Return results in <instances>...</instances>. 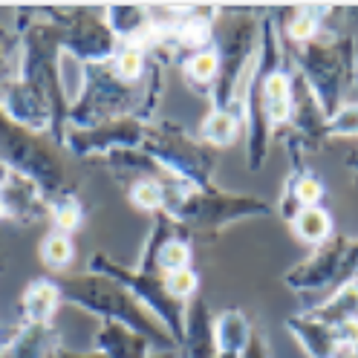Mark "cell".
<instances>
[{
	"label": "cell",
	"instance_id": "44dd1931",
	"mask_svg": "<svg viewBox=\"0 0 358 358\" xmlns=\"http://www.w3.org/2000/svg\"><path fill=\"white\" fill-rule=\"evenodd\" d=\"M145 70V52L142 47H136V43H130V47H124L119 55H116V76L130 84V81H136Z\"/></svg>",
	"mask_w": 358,
	"mask_h": 358
},
{
	"label": "cell",
	"instance_id": "d4e9b609",
	"mask_svg": "<svg viewBox=\"0 0 358 358\" xmlns=\"http://www.w3.org/2000/svg\"><path fill=\"white\" fill-rule=\"evenodd\" d=\"M295 196L301 199V203L312 206V203H315V199L321 196V188H318L315 179H301V182L295 185Z\"/></svg>",
	"mask_w": 358,
	"mask_h": 358
},
{
	"label": "cell",
	"instance_id": "277c9868",
	"mask_svg": "<svg viewBox=\"0 0 358 358\" xmlns=\"http://www.w3.org/2000/svg\"><path fill=\"white\" fill-rule=\"evenodd\" d=\"M127 96L130 87L116 76V70L110 73L104 64H87V90L73 107V119L78 124H99L110 113L122 110Z\"/></svg>",
	"mask_w": 358,
	"mask_h": 358
},
{
	"label": "cell",
	"instance_id": "7a4b0ae2",
	"mask_svg": "<svg viewBox=\"0 0 358 358\" xmlns=\"http://www.w3.org/2000/svg\"><path fill=\"white\" fill-rule=\"evenodd\" d=\"M55 283L61 289L64 301L78 303V306H84L90 312H99V315H107L110 321L127 324L130 329H136L139 335H145V338L168 344L159 335V329L153 327V321L139 309L136 298H133L130 292H124L116 280H110L104 275H87V278H61Z\"/></svg>",
	"mask_w": 358,
	"mask_h": 358
},
{
	"label": "cell",
	"instance_id": "4fadbf2b",
	"mask_svg": "<svg viewBox=\"0 0 358 358\" xmlns=\"http://www.w3.org/2000/svg\"><path fill=\"white\" fill-rule=\"evenodd\" d=\"M208 15L211 12H188V17L176 24V41L182 43V47H191L199 52V47L208 43V38H211Z\"/></svg>",
	"mask_w": 358,
	"mask_h": 358
},
{
	"label": "cell",
	"instance_id": "ba28073f",
	"mask_svg": "<svg viewBox=\"0 0 358 358\" xmlns=\"http://www.w3.org/2000/svg\"><path fill=\"white\" fill-rule=\"evenodd\" d=\"M0 191H3V199L9 206V217H15L17 222H35L43 211H47V199L41 196V191L29 182V179L17 176V173H6Z\"/></svg>",
	"mask_w": 358,
	"mask_h": 358
},
{
	"label": "cell",
	"instance_id": "3957f363",
	"mask_svg": "<svg viewBox=\"0 0 358 358\" xmlns=\"http://www.w3.org/2000/svg\"><path fill=\"white\" fill-rule=\"evenodd\" d=\"M148 150L150 156H156L165 168H171L173 173H179L182 179H188V182L194 185H208V173H211V156L188 142L182 133L173 130V127H159L150 133L148 139Z\"/></svg>",
	"mask_w": 358,
	"mask_h": 358
},
{
	"label": "cell",
	"instance_id": "603a6c76",
	"mask_svg": "<svg viewBox=\"0 0 358 358\" xmlns=\"http://www.w3.org/2000/svg\"><path fill=\"white\" fill-rule=\"evenodd\" d=\"M196 286H199V278H196V272H191V268H179V272L165 275V289L173 301L191 298L196 292Z\"/></svg>",
	"mask_w": 358,
	"mask_h": 358
},
{
	"label": "cell",
	"instance_id": "f1b7e54d",
	"mask_svg": "<svg viewBox=\"0 0 358 358\" xmlns=\"http://www.w3.org/2000/svg\"><path fill=\"white\" fill-rule=\"evenodd\" d=\"M6 173H9V171H6L3 165H0V185H3V179H6Z\"/></svg>",
	"mask_w": 358,
	"mask_h": 358
},
{
	"label": "cell",
	"instance_id": "7402d4cb",
	"mask_svg": "<svg viewBox=\"0 0 358 358\" xmlns=\"http://www.w3.org/2000/svg\"><path fill=\"white\" fill-rule=\"evenodd\" d=\"M298 234L303 237V240H321L327 231H329V220H327V214L324 211H318V208H306V211H301L298 214Z\"/></svg>",
	"mask_w": 358,
	"mask_h": 358
},
{
	"label": "cell",
	"instance_id": "9a60e30c",
	"mask_svg": "<svg viewBox=\"0 0 358 358\" xmlns=\"http://www.w3.org/2000/svg\"><path fill=\"white\" fill-rule=\"evenodd\" d=\"M237 130H240V124H237L234 113H229V110H214L203 124V136H206V142H214V145H231Z\"/></svg>",
	"mask_w": 358,
	"mask_h": 358
},
{
	"label": "cell",
	"instance_id": "2e32d148",
	"mask_svg": "<svg viewBox=\"0 0 358 358\" xmlns=\"http://www.w3.org/2000/svg\"><path fill=\"white\" fill-rule=\"evenodd\" d=\"M153 255H156V266H159L165 275L179 272V268H188V260H191L188 245L182 240H176V237H165L162 245Z\"/></svg>",
	"mask_w": 358,
	"mask_h": 358
},
{
	"label": "cell",
	"instance_id": "5b68a950",
	"mask_svg": "<svg viewBox=\"0 0 358 358\" xmlns=\"http://www.w3.org/2000/svg\"><path fill=\"white\" fill-rule=\"evenodd\" d=\"M58 17V38L61 47L73 50L87 64H101L104 58L113 55V32L101 20H93L84 12H52Z\"/></svg>",
	"mask_w": 358,
	"mask_h": 358
},
{
	"label": "cell",
	"instance_id": "52a82bcc",
	"mask_svg": "<svg viewBox=\"0 0 358 358\" xmlns=\"http://www.w3.org/2000/svg\"><path fill=\"white\" fill-rule=\"evenodd\" d=\"M142 142V124L136 119H122V122H110L90 127L84 133H73L70 148L76 153H96V150H110V148H133Z\"/></svg>",
	"mask_w": 358,
	"mask_h": 358
},
{
	"label": "cell",
	"instance_id": "7c38bea8",
	"mask_svg": "<svg viewBox=\"0 0 358 358\" xmlns=\"http://www.w3.org/2000/svg\"><path fill=\"white\" fill-rule=\"evenodd\" d=\"M292 87H289V78L283 73H268L260 84V99L266 107V116L272 122H286L289 119V110H292Z\"/></svg>",
	"mask_w": 358,
	"mask_h": 358
},
{
	"label": "cell",
	"instance_id": "4316f807",
	"mask_svg": "<svg viewBox=\"0 0 358 358\" xmlns=\"http://www.w3.org/2000/svg\"><path fill=\"white\" fill-rule=\"evenodd\" d=\"M55 358H107V355H73V352H55Z\"/></svg>",
	"mask_w": 358,
	"mask_h": 358
},
{
	"label": "cell",
	"instance_id": "5bb4252c",
	"mask_svg": "<svg viewBox=\"0 0 358 358\" xmlns=\"http://www.w3.org/2000/svg\"><path fill=\"white\" fill-rule=\"evenodd\" d=\"M41 260L47 268H52V272H64L66 266L73 263V240L70 234H50L47 240L41 243Z\"/></svg>",
	"mask_w": 358,
	"mask_h": 358
},
{
	"label": "cell",
	"instance_id": "83f0119b",
	"mask_svg": "<svg viewBox=\"0 0 358 358\" xmlns=\"http://www.w3.org/2000/svg\"><path fill=\"white\" fill-rule=\"evenodd\" d=\"M9 217V206H6V199H3V191H0V220H6Z\"/></svg>",
	"mask_w": 358,
	"mask_h": 358
},
{
	"label": "cell",
	"instance_id": "8fae6325",
	"mask_svg": "<svg viewBox=\"0 0 358 358\" xmlns=\"http://www.w3.org/2000/svg\"><path fill=\"white\" fill-rule=\"evenodd\" d=\"M99 344L107 358H145V338L127 332L122 324H107L99 332Z\"/></svg>",
	"mask_w": 358,
	"mask_h": 358
},
{
	"label": "cell",
	"instance_id": "484cf974",
	"mask_svg": "<svg viewBox=\"0 0 358 358\" xmlns=\"http://www.w3.org/2000/svg\"><path fill=\"white\" fill-rule=\"evenodd\" d=\"M312 32H315V20H312L309 15H301L295 24H292V38L295 41H306Z\"/></svg>",
	"mask_w": 358,
	"mask_h": 358
},
{
	"label": "cell",
	"instance_id": "6da1fadb",
	"mask_svg": "<svg viewBox=\"0 0 358 358\" xmlns=\"http://www.w3.org/2000/svg\"><path fill=\"white\" fill-rule=\"evenodd\" d=\"M0 165L9 173L29 179L43 199H55L64 182V168L55 150L41 139V133L12 122L0 107Z\"/></svg>",
	"mask_w": 358,
	"mask_h": 358
},
{
	"label": "cell",
	"instance_id": "d6986e66",
	"mask_svg": "<svg viewBox=\"0 0 358 358\" xmlns=\"http://www.w3.org/2000/svg\"><path fill=\"white\" fill-rule=\"evenodd\" d=\"M107 20H110V27H113L119 35H130V38H136L145 32V9H130V6H116V9H110L107 12Z\"/></svg>",
	"mask_w": 358,
	"mask_h": 358
},
{
	"label": "cell",
	"instance_id": "e0dca14e",
	"mask_svg": "<svg viewBox=\"0 0 358 358\" xmlns=\"http://www.w3.org/2000/svg\"><path fill=\"white\" fill-rule=\"evenodd\" d=\"M217 73H220V55L214 50H199L185 64V76L194 84H208L217 78Z\"/></svg>",
	"mask_w": 358,
	"mask_h": 358
},
{
	"label": "cell",
	"instance_id": "cb8c5ba5",
	"mask_svg": "<svg viewBox=\"0 0 358 358\" xmlns=\"http://www.w3.org/2000/svg\"><path fill=\"white\" fill-rule=\"evenodd\" d=\"M12 47H15V38L0 27V84L6 81V73H9V55H12Z\"/></svg>",
	"mask_w": 358,
	"mask_h": 358
},
{
	"label": "cell",
	"instance_id": "ac0fdd59",
	"mask_svg": "<svg viewBox=\"0 0 358 358\" xmlns=\"http://www.w3.org/2000/svg\"><path fill=\"white\" fill-rule=\"evenodd\" d=\"M133 206L136 208H145V211H162L168 206V188H162L159 182L153 179H142V182L133 185Z\"/></svg>",
	"mask_w": 358,
	"mask_h": 358
},
{
	"label": "cell",
	"instance_id": "9c48e42d",
	"mask_svg": "<svg viewBox=\"0 0 358 358\" xmlns=\"http://www.w3.org/2000/svg\"><path fill=\"white\" fill-rule=\"evenodd\" d=\"M52 347H55L52 327L27 324L6 347H0V358H50Z\"/></svg>",
	"mask_w": 358,
	"mask_h": 358
},
{
	"label": "cell",
	"instance_id": "30bf717a",
	"mask_svg": "<svg viewBox=\"0 0 358 358\" xmlns=\"http://www.w3.org/2000/svg\"><path fill=\"white\" fill-rule=\"evenodd\" d=\"M58 303H61V289L52 280H35V283H29L24 298H20V309H24L27 324H47L50 327Z\"/></svg>",
	"mask_w": 358,
	"mask_h": 358
},
{
	"label": "cell",
	"instance_id": "ffe728a7",
	"mask_svg": "<svg viewBox=\"0 0 358 358\" xmlns=\"http://www.w3.org/2000/svg\"><path fill=\"white\" fill-rule=\"evenodd\" d=\"M50 211H52V220H55V226H58L61 234H70L81 222V208H78V203L73 196H55Z\"/></svg>",
	"mask_w": 358,
	"mask_h": 358
},
{
	"label": "cell",
	"instance_id": "8992f818",
	"mask_svg": "<svg viewBox=\"0 0 358 358\" xmlns=\"http://www.w3.org/2000/svg\"><path fill=\"white\" fill-rule=\"evenodd\" d=\"M255 211H263V206L255 203V199H234L222 194H191L179 206H173V214L194 222V226H220L226 220Z\"/></svg>",
	"mask_w": 358,
	"mask_h": 358
}]
</instances>
